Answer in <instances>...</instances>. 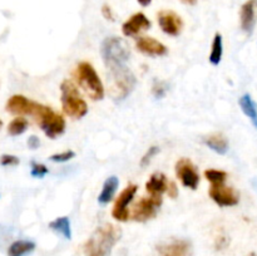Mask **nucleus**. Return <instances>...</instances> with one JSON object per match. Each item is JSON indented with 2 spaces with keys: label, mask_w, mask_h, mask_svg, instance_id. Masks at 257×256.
<instances>
[{
  "label": "nucleus",
  "mask_w": 257,
  "mask_h": 256,
  "mask_svg": "<svg viewBox=\"0 0 257 256\" xmlns=\"http://www.w3.org/2000/svg\"><path fill=\"white\" fill-rule=\"evenodd\" d=\"M228 245V240L227 237H225V236H222V237H218L217 240H216V250H223L225 247H227Z\"/></svg>",
  "instance_id": "obj_34"
},
{
  "label": "nucleus",
  "mask_w": 257,
  "mask_h": 256,
  "mask_svg": "<svg viewBox=\"0 0 257 256\" xmlns=\"http://www.w3.org/2000/svg\"><path fill=\"white\" fill-rule=\"evenodd\" d=\"M35 250V242L30 240L14 241L8 248V256H27Z\"/></svg>",
  "instance_id": "obj_20"
},
{
  "label": "nucleus",
  "mask_w": 257,
  "mask_h": 256,
  "mask_svg": "<svg viewBox=\"0 0 257 256\" xmlns=\"http://www.w3.org/2000/svg\"><path fill=\"white\" fill-rule=\"evenodd\" d=\"M3 125V122H2V119H0V127H2Z\"/></svg>",
  "instance_id": "obj_38"
},
{
  "label": "nucleus",
  "mask_w": 257,
  "mask_h": 256,
  "mask_svg": "<svg viewBox=\"0 0 257 256\" xmlns=\"http://www.w3.org/2000/svg\"><path fill=\"white\" fill-rule=\"evenodd\" d=\"M168 88H170V85H168L167 82H165V80H156L152 87V94L157 99H162L167 94Z\"/></svg>",
  "instance_id": "obj_26"
},
{
  "label": "nucleus",
  "mask_w": 257,
  "mask_h": 256,
  "mask_svg": "<svg viewBox=\"0 0 257 256\" xmlns=\"http://www.w3.org/2000/svg\"><path fill=\"white\" fill-rule=\"evenodd\" d=\"M238 104H240L242 112L250 118V120L257 130V104L253 98L251 97V94H248V93L243 94L238 100Z\"/></svg>",
  "instance_id": "obj_21"
},
{
  "label": "nucleus",
  "mask_w": 257,
  "mask_h": 256,
  "mask_svg": "<svg viewBox=\"0 0 257 256\" xmlns=\"http://www.w3.org/2000/svg\"><path fill=\"white\" fill-rule=\"evenodd\" d=\"M110 77L113 80L112 94L115 100L125 99L133 92L137 83L135 74L128 67L110 73Z\"/></svg>",
  "instance_id": "obj_6"
},
{
  "label": "nucleus",
  "mask_w": 257,
  "mask_h": 256,
  "mask_svg": "<svg viewBox=\"0 0 257 256\" xmlns=\"http://www.w3.org/2000/svg\"><path fill=\"white\" fill-rule=\"evenodd\" d=\"M33 117L38 122L39 127L50 140H55L57 137L62 136L65 131V120L64 118L57 112L52 109L48 105H43L37 103L33 112Z\"/></svg>",
  "instance_id": "obj_5"
},
{
  "label": "nucleus",
  "mask_w": 257,
  "mask_h": 256,
  "mask_svg": "<svg viewBox=\"0 0 257 256\" xmlns=\"http://www.w3.org/2000/svg\"><path fill=\"white\" fill-rule=\"evenodd\" d=\"M60 100L63 110L67 115L80 119L88 113V104L80 95L77 85L69 79L63 80L60 84Z\"/></svg>",
  "instance_id": "obj_3"
},
{
  "label": "nucleus",
  "mask_w": 257,
  "mask_h": 256,
  "mask_svg": "<svg viewBox=\"0 0 257 256\" xmlns=\"http://www.w3.org/2000/svg\"><path fill=\"white\" fill-rule=\"evenodd\" d=\"M119 186V180H118L117 176H110L103 183L102 191H100L99 196H98V202L100 205H107L114 197L115 192H117V188Z\"/></svg>",
  "instance_id": "obj_18"
},
{
  "label": "nucleus",
  "mask_w": 257,
  "mask_h": 256,
  "mask_svg": "<svg viewBox=\"0 0 257 256\" xmlns=\"http://www.w3.org/2000/svg\"><path fill=\"white\" fill-rule=\"evenodd\" d=\"M28 125H29V123L24 117H17L8 125V133L13 137H17V136L23 135L28 130Z\"/></svg>",
  "instance_id": "obj_24"
},
{
  "label": "nucleus",
  "mask_w": 257,
  "mask_h": 256,
  "mask_svg": "<svg viewBox=\"0 0 257 256\" xmlns=\"http://www.w3.org/2000/svg\"><path fill=\"white\" fill-rule=\"evenodd\" d=\"M205 177L207 178L211 185H217V183H225L227 180V173L221 170H206Z\"/></svg>",
  "instance_id": "obj_25"
},
{
  "label": "nucleus",
  "mask_w": 257,
  "mask_h": 256,
  "mask_svg": "<svg viewBox=\"0 0 257 256\" xmlns=\"http://www.w3.org/2000/svg\"><path fill=\"white\" fill-rule=\"evenodd\" d=\"M75 157V152L72 150H67L64 152H60V153H55V155H52L49 157L50 161L53 162H57V163H63V162H68L70 161L72 158Z\"/></svg>",
  "instance_id": "obj_27"
},
{
  "label": "nucleus",
  "mask_w": 257,
  "mask_h": 256,
  "mask_svg": "<svg viewBox=\"0 0 257 256\" xmlns=\"http://www.w3.org/2000/svg\"><path fill=\"white\" fill-rule=\"evenodd\" d=\"M223 55V40L222 35L220 33H216L215 38H213L212 42V49H211L210 57H208V60L212 65H218L222 60Z\"/></svg>",
  "instance_id": "obj_23"
},
{
  "label": "nucleus",
  "mask_w": 257,
  "mask_h": 256,
  "mask_svg": "<svg viewBox=\"0 0 257 256\" xmlns=\"http://www.w3.org/2000/svg\"><path fill=\"white\" fill-rule=\"evenodd\" d=\"M138 4L142 5V7H148V5H151V3H152V0H137Z\"/></svg>",
  "instance_id": "obj_35"
},
{
  "label": "nucleus",
  "mask_w": 257,
  "mask_h": 256,
  "mask_svg": "<svg viewBox=\"0 0 257 256\" xmlns=\"http://www.w3.org/2000/svg\"><path fill=\"white\" fill-rule=\"evenodd\" d=\"M122 237V230L112 223L95 228L83 246L84 256H109L113 247Z\"/></svg>",
  "instance_id": "obj_1"
},
{
  "label": "nucleus",
  "mask_w": 257,
  "mask_h": 256,
  "mask_svg": "<svg viewBox=\"0 0 257 256\" xmlns=\"http://www.w3.org/2000/svg\"><path fill=\"white\" fill-rule=\"evenodd\" d=\"M37 102L24 97L22 94H15L9 98L7 103V110L17 115H32Z\"/></svg>",
  "instance_id": "obj_15"
},
{
  "label": "nucleus",
  "mask_w": 257,
  "mask_h": 256,
  "mask_svg": "<svg viewBox=\"0 0 257 256\" xmlns=\"http://www.w3.org/2000/svg\"><path fill=\"white\" fill-rule=\"evenodd\" d=\"M158 25L165 34L178 37L183 29V20L173 10H162L157 15Z\"/></svg>",
  "instance_id": "obj_12"
},
{
  "label": "nucleus",
  "mask_w": 257,
  "mask_h": 256,
  "mask_svg": "<svg viewBox=\"0 0 257 256\" xmlns=\"http://www.w3.org/2000/svg\"><path fill=\"white\" fill-rule=\"evenodd\" d=\"M158 153H160V147H158V146H152V147L148 148L147 152L145 153V156H143L142 160H141V167H147L151 163V161H152V158L155 157L156 155H158Z\"/></svg>",
  "instance_id": "obj_29"
},
{
  "label": "nucleus",
  "mask_w": 257,
  "mask_h": 256,
  "mask_svg": "<svg viewBox=\"0 0 257 256\" xmlns=\"http://www.w3.org/2000/svg\"><path fill=\"white\" fill-rule=\"evenodd\" d=\"M20 163L19 158L14 155H3L0 157V165L4 167H9V166H18Z\"/></svg>",
  "instance_id": "obj_30"
},
{
  "label": "nucleus",
  "mask_w": 257,
  "mask_h": 256,
  "mask_svg": "<svg viewBox=\"0 0 257 256\" xmlns=\"http://www.w3.org/2000/svg\"><path fill=\"white\" fill-rule=\"evenodd\" d=\"M75 80L93 100H102L104 98V87L90 63L82 62L77 65L74 72Z\"/></svg>",
  "instance_id": "obj_4"
},
{
  "label": "nucleus",
  "mask_w": 257,
  "mask_h": 256,
  "mask_svg": "<svg viewBox=\"0 0 257 256\" xmlns=\"http://www.w3.org/2000/svg\"><path fill=\"white\" fill-rule=\"evenodd\" d=\"M137 185H128L124 190L120 192V195L118 196V198L115 200L114 206H113L112 210V216L117 221L120 222H125V221L130 220L131 213L128 211V205L132 202V200L135 198L136 193H137Z\"/></svg>",
  "instance_id": "obj_10"
},
{
  "label": "nucleus",
  "mask_w": 257,
  "mask_h": 256,
  "mask_svg": "<svg viewBox=\"0 0 257 256\" xmlns=\"http://www.w3.org/2000/svg\"><path fill=\"white\" fill-rule=\"evenodd\" d=\"M102 15L107 20H110V22H114V15H113L112 8H110L108 4H104L102 7Z\"/></svg>",
  "instance_id": "obj_32"
},
{
  "label": "nucleus",
  "mask_w": 257,
  "mask_h": 256,
  "mask_svg": "<svg viewBox=\"0 0 257 256\" xmlns=\"http://www.w3.org/2000/svg\"><path fill=\"white\" fill-rule=\"evenodd\" d=\"M250 256H257V253H255V252H252V253H251V255Z\"/></svg>",
  "instance_id": "obj_37"
},
{
  "label": "nucleus",
  "mask_w": 257,
  "mask_h": 256,
  "mask_svg": "<svg viewBox=\"0 0 257 256\" xmlns=\"http://www.w3.org/2000/svg\"><path fill=\"white\" fill-rule=\"evenodd\" d=\"M183 4H187V5H196L197 4V0H181Z\"/></svg>",
  "instance_id": "obj_36"
},
{
  "label": "nucleus",
  "mask_w": 257,
  "mask_h": 256,
  "mask_svg": "<svg viewBox=\"0 0 257 256\" xmlns=\"http://www.w3.org/2000/svg\"><path fill=\"white\" fill-rule=\"evenodd\" d=\"M162 202V196L150 195V197H143L133 207L131 218L137 221V222H146L148 220H152L157 216Z\"/></svg>",
  "instance_id": "obj_7"
},
{
  "label": "nucleus",
  "mask_w": 257,
  "mask_h": 256,
  "mask_svg": "<svg viewBox=\"0 0 257 256\" xmlns=\"http://www.w3.org/2000/svg\"><path fill=\"white\" fill-rule=\"evenodd\" d=\"M100 54L109 73L117 72L127 68V62L131 57L130 45L119 37H108L103 40Z\"/></svg>",
  "instance_id": "obj_2"
},
{
  "label": "nucleus",
  "mask_w": 257,
  "mask_h": 256,
  "mask_svg": "<svg viewBox=\"0 0 257 256\" xmlns=\"http://www.w3.org/2000/svg\"><path fill=\"white\" fill-rule=\"evenodd\" d=\"M27 145L30 150H37L40 146V140L37 137V136H30L27 141Z\"/></svg>",
  "instance_id": "obj_33"
},
{
  "label": "nucleus",
  "mask_w": 257,
  "mask_h": 256,
  "mask_svg": "<svg viewBox=\"0 0 257 256\" xmlns=\"http://www.w3.org/2000/svg\"><path fill=\"white\" fill-rule=\"evenodd\" d=\"M136 47L148 57H163L168 53L167 47L152 37H138L136 40Z\"/></svg>",
  "instance_id": "obj_14"
},
{
  "label": "nucleus",
  "mask_w": 257,
  "mask_h": 256,
  "mask_svg": "<svg viewBox=\"0 0 257 256\" xmlns=\"http://www.w3.org/2000/svg\"><path fill=\"white\" fill-rule=\"evenodd\" d=\"M176 176L180 178L181 183L185 187L191 188V190H197L200 185V173H198L197 167L193 165L190 158H180L176 162Z\"/></svg>",
  "instance_id": "obj_8"
},
{
  "label": "nucleus",
  "mask_w": 257,
  "mask_h": 256,
  "mask_svg": "<svg viewBox=\"0 0 257 256\" xmlns=\"http://www.w3.org/2000/svg\"><path fill=\"white\" fill-rule=\"evenodd\" d=\"M49 170L43 163H38L33 161L32 162V170H30V175L35 178H43L45 175H48Z\"/></svg>",
  "instance_id": "obj_28"
},
{
  "label": "nucleus",
  "mask_w": 257,
  "mask_h": 256,
  "mask_svg": "<svg viewBox=\"0 0 257 256\" xmlns=\"http://www.w3.org/2000/svg\"><path fill=\"white\" fill-rule=\"evenodd\" d=\"M157 256H191L192 245L185 238H173L171 241L161 242L156 246Z\"/></svg>",
  "instance_id": "obj_11"
},
{
  "label": "nucleus",
  "mask_w": 257,
  "mask_h": 256,
  "mask_svg": "<svg viewBox=\"0 0 257 256\" xmlns=\"http://www.w3.org/2000/svg\"><path fill=\"white\" fill-rule=\"evenodd\" d=\"M203 143L218 155H226L228 151L227 138L221 133H213V135L207 136L203 138Z\"/></svg>",
  "instance_id": "obj_19"
},
{
  "label": "nucleus",
  "mask_w": 257,
  "mask_h": 256,
  "mask_svg": "<svg viewBox=\"0 0 257 256\" xmlns=\"http://www.w3.org/2000/svg\"><path fill=\"white\" fill-rule=\"evenodd\" d=\"M257 18V0H248L241 7L240 12V24L241 29L246 34H252L253 29L256 25Z\"/></svg>",
  "instance_id": "obj_16"
},
{
  "label": "nucleus",
  "mask_w": 257,
  "mask_h": 256,
  "mask_svg": "<svg viewBox=\"0 0 257 256\" xmlns=\"http://www.w3.org/2000/svg\"><path fill=\"white\" fill-rule=\"evenodd\" d=\"M167 195L170 196L171 198L178 197V187H177V185H176V182H173V181H170V183H168Z\"/></svg>",
  "instance_id": "obj_31"
},
{
  "label": "nucleus",
  "mask_w": 257,
  "mask_h": 256,
  "mask_svg": "<svg viewBox=\"0 0 257 256\" xmlns=\"http://www.w3.org/2000/svg\"><path fill=\"white\" fill-rule=\"evenodd\" d=\"M151 25V20L143 13H136L123 23L122 32L125 37H137L150 29Z\"/></svg>",
  "instance_id": "obj_13"
},
{
  "label": "nucleus",
  "mask_w": 257,
  "mask_h": 256,
  "mask_svg": "<svg viewBox=\"0 0 257 256\" xmlns=\"http://www.w3.org/2000/svg\"><path fill=\"white\" fill-rule=\"evenodd\" d=\"M170 181L167 180L165 173L155 172L146 183V190L151 196H162L167 192V187Z\"/></svg>",
  "instance_id": "obj_17"
},
{
  "label": "nucleus",
  "mask_w": 257,
  "mask_h": 256,
  "mask_svg": "<svg viewBox=\"0 0 257 256\" xmlns=\"http://www.w3.org/2000/svg\"><path fill=\"white\" fill-rule=\"evenodd\" d=\"M208 195L220 207H232L240 202V193L233 187L226 186L225 183L211 185Z\"/></svg>",
  "instance_id": "obj_9"
},
{
  "label": "nucleus",
  "mask_w": 257,
  "mask_h": 256,
  "mask_svg": "<svg viewBox=\"0 0 257 256\" xmlns=\"http://www.w3.org/2000/svg\"><path fill=\"white\" fill-rule=\"evenodd\" d=\"M49 228L54 232L59 233L63 237L70 240L72 238V227H70V220L67 216H62V217H57L49 222Z\"/></svg>",
  "instance_id": "obj_22"
}]
</instances>
